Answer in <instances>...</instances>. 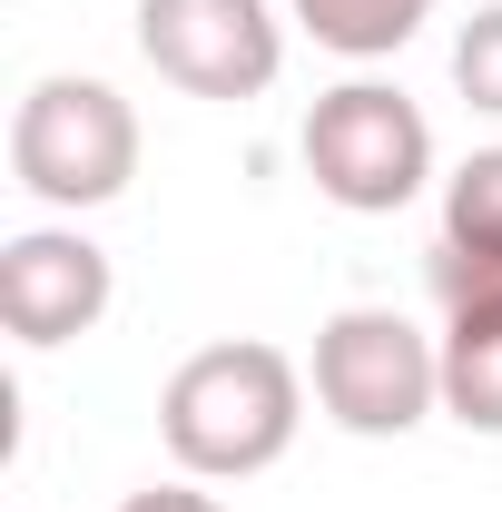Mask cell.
<instances>
[{
  "instance_id": "obj_2",
  "label": "cell",
  "mask_w": 502,
  "mask_h": 512,
  "mask_svg": "<svg viewBox=\"0 0 502 512\" xmlns=\"http://www.w3.org/2000/svg\"><path fill=\"white\" fill-rule=\"evenodd\" d=\"M10 178L60 207V217H89L138 178V109H128L109 79H30L20 109H10Z\"/></svg>"
},
{
  "instance_id": "obj_9",
  "label": "cell",
  "mask_w": 502,
  "mask_h": 512,
  "mask_svg": "<svg viewBox=\"0 0 502 512\" xmlns=\"http://www.w3.org/2000/svg\"><path fill=\"white\" fill-rule=\"evenodd\" d=\"M296 20H306L315 50H335V60H394L434 20V0H296Z\"/></svg>"
},
{
  "instance_id": "obj_7",
  "label": "cell",
  "mask_w": 502,
  "mask_h": 512,
  "mask_svg": "<svg viewBox=\"0 0 502 512\" xmlns=\"http://www.w3.org/2000/svg\"><path fill=\"white\" fill-rule=\"evenodd\" d=\"M443 306H493L502 296V148H473L443 178V247H434Z\"/></svg>"
},
{
  "instance_id": "obj_3",
  "label": "cell",
  "mask_w": 502,
  "mask_h": 512,
  "mask_svg": "<svg viewBox=\"0 0 502 512\" xmlns=\"http://www.w3.org/2000/svg\"><path fill=\"white\" fill-rule=\"evenodd\" d=\"M315 404L345 424V434H365V444H394V434H414L424 414H443V335H424L414 316H394V306H345V316L315 325Z\"/></svg>"
},
{
  "instance_id": "obj_1",
  "label": "cell",
  "mask_w": 502,
  "mask_h": 512,
  "mask_svg": "<svg viewBox=\"0 0 502 512\" xmlns=\"http://www.w3.org/2000/svg\"><path fill=\"white\" fill-rule=\"evenodd\" d=\"M296 424H306V375L286 345H256V335L197 345L158 394V434L197 483H247L266 463H286Z\"/></svg>"
},
{
  "instance_id": "obj_5",
  "label": "cell",
  "mask_w": 502,
  "mask_h": 512,
  "mask_svg": "<svg viewBox=\"0 0 502 512\" xmlns=\"http://www.w3.org/2000/svg\"><path fill=\"white\" fill-rule=\"evenodd\" d=\"M138 60L188 99H256L286 69L266 0H138Z\"/></svg>"
},
{
  "instance_id": "obj_4",
  "label": "cell",
  "mask_w": 502,
  "mask_h": 512,
  "mask_svg": "<svg viewBox=\"0 0 502 512\" xmlns=\"http://www.w3.org/2000/svg\"><path fill=\"white\" fill-rule=\"evenodd\" d=\"M306 178L345 217H394L434 178V119L394 79H345L306 109Z\"/></svg>"
},
{
  "instance_id": "obj_10",
  "label": "cell",
  "mask_w": 502,
  "mask_h": 512,
  "mask_svg": "<svg viewBox=\"0 0 502 512\" xmlns=\"http://www.w3.org/2000/svg\"><path fill=\"white\" fill-rule=\"evenodd\" d=\"M453 89H463L473 109H493V119H502V0L463 20V40H453Z\"/></svg>"
},
{
  "instance_id": "obj_11",
  "label": "cell",
  "mask_w": 502,
  "mask_h": 512,
  "mask_svg": "<svg viewBox=\"0 0 502 512\" xmlns=\"http://www.w3.org/2000/svg\"><path fill=\"white\" fill-rule=\"evenodd\" d=\"M119 512H227V503H217L197 473H178V483H148V493H128Z\"/></svg>"
},
{
  "instance_id": "obj_6",
  "label": "cell",
  "mask_w": 502,
  "mask_h": 512,
  "mask_svg": "<svg viewBox=\"0 0 502 512\" xmlns=\"http://www.w3.org/2000/svg\"><path fill=\"white\" fill-rule=\"evenodd\" d=\"M109 296H119V276H109V256L89 247L79 227H20L0 247V325L20 345L89 335V325L109 316Z\"/></svg>"
},
{
  "instance_id": "obj_8",
  "label": "cell",
  "mask_w": 502,
  "mask_h": 512,
  "mask_svg": "<svg viewBox=\"0 0 502 512\" xmlns=\"http://www.w3.org/2000/svg\"><path fill=\"white\" fill-rule=\"evenodd\" d=\"M443 414L463 434H502V296L443 306Z\"/></svg>"
}]
</instances>
